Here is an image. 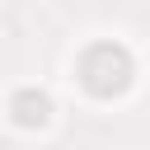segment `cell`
Listing matches in <instances>:
<instances>
[{"label":"cell","mask_w":150,"mask_h":150,"mask_svg":"<svg viewBox=\"0 0 150 150\" xmlns=\"http://www.w3.org/2000/svg\"><path fill=\"white\" fill-rule=\"evenodd\" d=\"M75 80L89 98H122L131 84H136V56L127 52V42H112V38H98L80 52L75 61Z\"/></svg>","instance_id":"6da1fadb"},{"label":"cell","mask_w":150,"mask_h":150,"mask_svg":"<svg viewBox=\"0 0 150 150\" xmlns=\"http://www.w3.org/2000/svg\"><path fill=\"white\" fill-rule=\"evenodd\" d=\"M5 112H9V122H14L19 131H42V127L52 122L56 103H52L47 89H38V84H19V89L9 94V103H5Z\"/></svg>","instance_id":"7a4b0ae2"}]
</instances>
